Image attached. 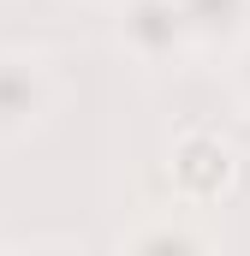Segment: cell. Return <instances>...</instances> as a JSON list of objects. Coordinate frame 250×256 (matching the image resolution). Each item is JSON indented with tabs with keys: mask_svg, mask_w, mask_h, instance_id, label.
<instances>
[{
	"mask_svg": "<svg viewBox=\"0 0 250 256\" xmlns=\"http://www.w3.org/2000/svg\"><path fill=\"white\" fill-rule=\"evenodd\" d=\"M226 84H232V102L250 114V30L226 48Z\"/></svg>",
	"mask_w": 250,
	"mask_h": 256,
	"instance_id": "5",
	"label": "cell"
},
{
	"mask_svg": "<svg viewBox=\"0 0 250 256\" xmlns=\"http://www.w3.org/2000/svg\"><path fill=\"white\" fill-rule=\"evenodd\" d=\"M238 179V149L220 137V131L196 126L173 143V185L185 202H220Z\"/></svg>",
	"mask_w": 250,
	"mask_h": 256,
	"instance_id": "3",
	"label": "cell"
},
{
	"mask_svg": "<svg viewBox=\"0 0 250 256\" xmlns=\"http://www.w3.org/2000/svg\"><path fill=\"white\" fill-rule=\"evenodd\" d=\"M196 54H220L250 30V0H179Z\"/></svg>",
	"mask_w": 250,
	"mask_h": 256,
	"instance_id": "4",
	"label": "cell"
},
{
	"mask_svg": "<svg viewBox=\"0 0 250 256\" xmlns=\"http://www.w3.org/2000/svg\"><path fill=\"white\" fill-rule=\"evenodd\" d=\"M114 30H120L125 60L143 66V72H173V66H185L196 54L179 0H120Z\"/></svg>",
	"mask_w": 250,
	"mask_h": 256,
	"instance_id": "2",
	"label": "cell"
},
{
	"mask_svg": "<svg viewBox=\"0 0 250 256\" xmlns=\"http://www.w3.org/2000/svg\"><path fill=\"white\" fill-rule=\"evenodd\" d=\"M60 72L36 48H0V143H24L60 114Z\"/></svg>",
	"mask_w": 250,
	"mask_h": 256,
	"instance_id": "1",
	"label": "cell"
}]
</instances>
